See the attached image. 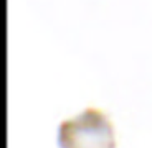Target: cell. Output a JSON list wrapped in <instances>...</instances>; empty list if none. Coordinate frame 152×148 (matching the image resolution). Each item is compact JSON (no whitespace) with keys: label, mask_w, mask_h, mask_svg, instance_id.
Returning a JSON list of instances; mask_svg holds the SVG:
<instances>
[{"label":"cell","mask_w":152,"mask_h":148,"mask_svg":"<svg viewBox=\"0 0 152 148\" xmlns=\"http://www.w3.org/2000/svg\"><path fill=\"white\" fill-rule=\"evenodd\" d=\"M60 148H114V129L104 112L88 107L80 115L61 122L58 129Z\"/></svg>","instance_id":"cell-1"}]
</instances>
